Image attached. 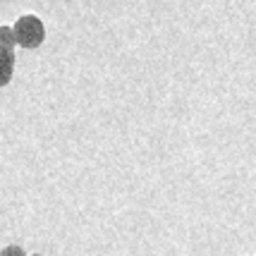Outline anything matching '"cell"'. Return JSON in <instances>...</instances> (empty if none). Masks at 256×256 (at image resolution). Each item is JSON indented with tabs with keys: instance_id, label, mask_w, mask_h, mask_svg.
Returning <instances> with one entry per match:
<instances>
[{
	"instance_id": "1",
	"label": "cell",
	"mask_w": 256,
	"mask_h": 256,
	"mask_svg": "<svg viewBox=\"0 0 256 256\" xmlns=\"http://www.w3.org/2000/svg\"><path fill=\"white\" fill-rule=\"evenodd\" d=\"M14 34V44H20L22 48H38L46 38V29L44 22L34 14H24L17 20V24L12 26Z\"/></svg>"
},
{
	"instance_id": "3",
	"label": "cell",
	"mask_w": 256,
	"mask_h": 256,
	"mask_svg": "<svg viewBox=\"0 0 256 256\" xmlns=\"http://www.w3.org/2000/svg\"><path fill=\"white\" fill-rule=\"evenodd\" d=\"M0 48L14 50V34H12L10 26H0Z\"/></svg>"
},
{
	"instance_id": "2",
	"label": "cell",
	"mask_w": 256,
	"mask_h": 256,
	"mask_svg": "<svg viewBox=\"0 0 256 256\" xmlns=\"http://www.w3.org/2000/svg\"><path fill=\"white\" fill-rule=\"evenodd\" d=\"M12 72H14V53L0 48V86H5L10 82Z\"/></svg>"
},
{
	"instance_id": "4",
	"label": "cell",
	"mask_w": 256,
	"mask_h": 256,
	"mask_svg": "<svg viewBox=\"0 0 256 256\" xmlns=\"http://www.w3.org/2000/svg\"><path fill=\"white\" fill-rule=\"evenodd\" d=\"M0 256H26V254H24L22 246H5V249L0 252Z\"/></svg>"
},
{
	"instance_id": "5",
	"label": "cell",
	"mask_w": 256,
	"mask_h": 256,
	"mask_svg": "<svg viewBox=\"0 0 256 256\" xmlns=\"http://www.w3.org/2000/svg\"><path fill=\"white\" fill-rule=\"evenodd\" d=\"M34 256H41V254H34Z\"/></svg>"
}]
</instances>
